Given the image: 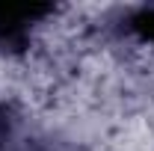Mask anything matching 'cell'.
I'll return each instance as SVG.
<instances>
[{"instance_id":"cell-1","label":"cell","mask_w":154,"mask_h":151,"mask_svg":"<svg viewBox=\"0 0 154 151\" xmlns=\"http://www.w3.org/2000/svg\"><path fill=\"white\" fill-rule=\"evenodd\" d=\"M48 15H54L51 6H6V3H0V54L3 57L24 54L33 39V27Z\"/></svg>"},{"instance_id":"cell-2","label":"cell","mask_w":154,"mask_h":151,"mask_svg":"<svg viewBox=\"0 0 154 151\" xmlns=\"http://www.w3.org/2000/svg\"><path fill=\"white\" fill-rule=\"evenodd\" d=\"M125 30H128L131 36H136L139 42L151 45V51H154V6H142V9L131 12Z\"/></svg>"}]
</instances>
